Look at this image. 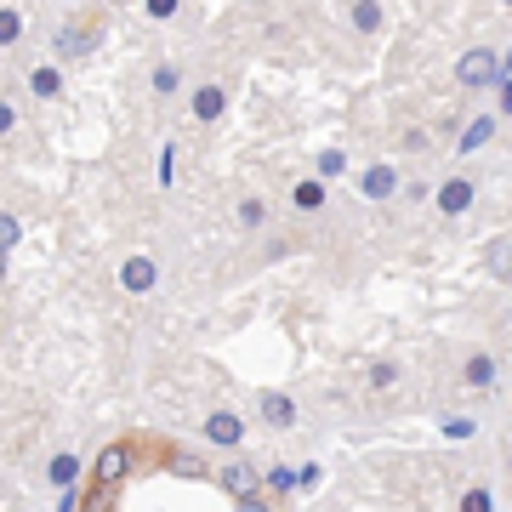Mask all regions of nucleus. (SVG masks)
Wrapping results in <instances>:
<instances>
[{
  "label": "nucleus",
  "mask_w": 512,
  "mask_h": 512,
  "mask_svg": "<svg viewBox=\"0 0 512 512\" xmlns=\"http://www.w3.org/2000/svg\"><path fill=\"white\" fill-rule=\"evenodd\" d=\"M97 40H103V12H74V18L57 23V35H52V57H57V69L63 63H80V57H92L97 52Z\"/></svg>",
  "instance_id": "nucleus-1"
},
{
  "label": "nucleus",
  "mask_w": 512,
  "mask_h": 512,
  "mask_svg": "<svg viewBox=\"0 0 512 512\" xmlns=\"http://www.w3.org/2000/svg\"><path fill=\"white\" fill-rule=\"evenodd\" d=\"M131 467H137V444L131 439H114V444H103V450H97V461H92V484L97 490H120V484H126L131 478Z\"/></svg>",
  "instance_id": "nucleus-2"
},
{
  "label": "nucleus",
  "mask_w": 512,
  "mask_h": 512,
  "mask_svg": "<svg viewBox=\"0 0 512 512\" xmlns=\"http://www.w3.org/2000/svg\"><path fill=\"white\" fill-rule=\"evenodd\" d=\"M456 86L461 92H484V86H501V57L490 46H473V52L456 57Z\"/></svg>",
  "instance_id": "nucleus-3"
},
{
  "label": "nucleus",
  "mask_w": 512,
  "mask_h": 512,
  "mask_svg": "<svg viewBox=\"0 0 512 512\" xmlns=\"http://www.w3.org/2000/svg\"><path fill=\"white\" fill-rule=\"evenodd\" d=\"M183 109H188L194 126H217L222 114H228V86H222V80H194L188 97H183Z\"/></svg>",
  "instance_id": "nucleus-4"
},
{
  "label": "nucleus",
  "mask_w": 512,
  "mask_h": 512,
  "mask_svg": "<svg viewBox=\"0 0 512 512\" xmlns=\"http://www.w3.org/2000/svg\"><path fill=\"white\" fill-rule=\"evenodd\" d=\"M217 490H228L234 501H251V495H262V467H256L251 456H228L217 467V478H211Z\"/></svg>",
  "instance_id": "nucleus-5"
},
{
  "label": "nucleus",
  "mask_w": 512,
  "mask_h": 512,
  "mask_svg": "<svg viewBox=\"0 0 512 512\" xmlns=\"http://www.w3.org/2000/svg\"><path fill=\"white\" fill-rule=\"evenodd\" d=\"M120 291H126V296H154V291H160V262H154L148 251L120 256Z\"/></svg>",
  "instance_id": "nucleus-6"
},
{
  "label": "nucleus",
  "mask_w": 512,
  "mask_h": 512,
  "mask_svg": "<svg viewBox=\"0 0 512 512\" xmlns=\"http://www.w3.org/2000/svg\"><path fill=\"white\" fill-rule=\"evenodd\" d=\"M399 188H404V177H399V165L393 160H370L365 171H359V194H365L370 205H393Z\"/></svg>",
  "instance_id": "nucleus-7"
},
{
  "label": "nucleus",
  "mask_w": 512,
  "mask_h": 512,
  "mask_svg": "<svg viewBox=\"0 0 512 512\" xmlns=\"http://www.w3.org/2000/svg\"><path fill=\"white\" fill-rule=\"evenodd\" d=\"M461 387L473 393V399H484V393H495V382H501V365H495V353H484V348H473L467 359H461Z\"/></svg>",
  "instance_id": "nucleus-8"
},
{
  "label": "nucleus",
  "mask_w": 512,
  "mask_h": 512,
  "mask_svg": "<svg viewBox=\"0 0 512 512\" xmlns=\"http://www.w3.org/2000/svg\"><path fill=\"white\" fill-rule=\"evenodd\" d=\"M160 467H165L171 478H188V484H211V478H217V467H211L205 456H194V450H183V444H165V450H160Z\"/></svg>",
  "instance_id": "nucleus-9"
},
{
  "label": "nucleus",
  "mask_w": 512,
  "mask_h": 512,
  "mask_svg": "<svg viewBox=\"0 0 512 512\" xmlns=\"http://www.w3.org/2000/svg\"><path fill=\"white\" fill-rule=\"evenodd\" d=\"M200 433H205V444H211V450L239 456V444H245V416H234V410H211Z\"/></svg>",
  "instance_id": "nucleus-10"
},
{
  "label": "nucleus",
  "mask_w": 512,
  "mask_h": 512,
  "mask_svg": "<svg viewBox=\"0 0 512 512\" xmlns=\"http://www.w3.org/2000/svg\"><path fill=\"white\" fill-rule=\"evenodd\" d=\"M473 200H478V183H473V177H444L433 211H439L444 222H456V217H467V211H473Z\"/></svg>",
  "instance_id": "nucleus-11"
},
{
  "label": "nucleus",
  "mask_w": 512,
  "mask_h": 512,
  "mask_svg": "<svg viewBox=\"0 0 512 512\" xmlns=\"http://www.w3.org/2000/svg\"><path fill=\"white\" fill-rule=\"evenodd\" d=\"M80 478H86V461L74 456V450H52V456H46V484H52L57 495L63 490H86Z\"/></svg>",
  "instance_id": "nucleus-12"
},
{
  "label": "nucleus",
  "mask_w": 512,
  "mask_h": 512,
  "mask_svg": "<svg viewBox=\"0 0 512 512\" xmlns=\"http://www.w3.org/2000/svg\"><path fill=\"white\" fill-rule=\"evenodd\" d=\"M285 205H291L296 217H325L330 188L319 183V177H296V183H291V194H285Z\"/></svg>",
  "instance_id": "nucleus-13"
},
{
  "label": "nucleus",
  "mask_w": 512,
  "mask_h": 512,
  "mask_svg": "<svg viewBox=\"0 0 512 512\" xmlns=\"http://www.w3.org/2000/svg\"><path fill=\"white\" fill-rule=\"evenodd\" d=\"M148 92L160 97V103H171V97H188L183 63H171V57H165V63H154V69H148Z\"/></svg>",
  "instance_id": "nucleus-14"
},
{
  "label": "nucleus",
  "mask_w": 512,
  "mask_h": 512,
  "mask_svg": "<svg viewBox=\"0 0 512 512\" xmlns=\"http://www.w3.org/2000/svg\"><path fill=\"white\" fill-rule=\"evenodd\" d=\"M495 131H501V114H473V120H467V131H461V143H456V154L461 160H467V154H478V148L484 143H495Z\"/></svg>",
  "instance_id": "nucleus-15"
},
{
  "label": "nucleus",
  "mask_w": 512,
  "mask_h": 512,
  "mask_svg": "<svg viewBox=\"0 0 512 512\" xmlns=\"http://www.w3.org/2000/svg\"><path fill=\"white\" fill-rule=\"evenodd\" d=\"M256 404H262L268 427H279V433H291V427H296V404H291V393H279V387H262V393H256Z\"/></svg>",
  "instance_id": "nucleus-16"
},
{
  "label": "nucleus",
  "mask_w": 512,
  "mask_h": 512,
  "mask_svg": "<svg viewBox=\"0 0 512 512\" xmlns=\"http://www.w3.org/2000/svg\"><path fill=\"white\" fill-rule=\"evenodd\" d=\"M234 222L245 228V234H262V228L274 222V205L262 200V194H239V200H234Z\"/></svg>",
  "instance_id": "nucleus-17"
},
{
  "label": "nucleus",
  "mask_w": 512,
  "mask_h": 512,
  "mask_svg": "<svg viewBox=\"0 0 512 512\" xmlns=\"http://www.w3.org/2000/svg\"><path fill=\"white\" fill-rule=\"evenodd\" d=\"M296 484H302V473H296L291 461H274V467H262V495H268V501H285V495H296Z\"/></svg>",
  "instance_id": "nucleus-18"
},
{
  "label": "nucleus",
  "mask_w": 512,
  "mask_h": 512,
  "mask_svg": "<svg viewBox=\"0 0 512 512\" xmlns=\"http://www.w3.org/2000/svg\"><path fill=\"white\" fill-rule=\"evenodd\" d=\"M484 274L501 279V285H512V239L507 234H495L490 245H484Z\"/></svg>",
  "instance_id": "nucleus-19"
},
{
  "label": "nucleus",
  "mask_w": 512,
  "mask_h": 512,
  "mask_svg": "<svg viewBox=\"0 0 512 512\" xmlns=\"http://www.w3.org/2000/svg\"><path fill=\"white\" fill-rule=\"evenodd\" d=\"M29 92H35L40 103H57V97H63V69H57V63H35V69H29Z\"/></svg>",
  "instance_id": "nucleus-20"
},
{
  "label": "nucleus",
  "mask_w": 512,
  "mask_h": 512,
  "mask_svg": "<svg viewBox=\"0 0 512 512\" xmlns=\"http://www.w3.org/2000/svg\"><path fill=\"white\" fill-rule=\"evenodd\" d=\"M348 23L359 29V35H376V29L387 23V12L376 6V0H353V6H348Z\"/></svg>",
  "instance_id": "nucleus-21"
},
{
  "label": "nucleus",
  "mask_w": 512,
  "mask_h": 512,
  "mask_svg": "<svg viewBox=\"0 0 512 512\" xmlns=\"http://www.w3.org/2000/svg\"><path fill=\"white\" fill-rule=\"evenodd\" d=\"M313 177H319V183H336V177H348V148H325V154H319V160H313Z\"/></svg>",
  "instance_id": "nucleus-22"
},
{
  "label": "nucleus",
  "mask_w": 512,
  "mask_h": 512,
  "mask_svg": "<svg viewBox=\"0 0 512 512\" xmlns=\"http://www.w3.org/2000/svg\"><path fill=\"white\" fill-rule=\"evenodd\" d=\"M456 512H495V490L490 484H467L456 495Z\"/></svg>",
  "instance_id": "nucleus-23"
},
{
  "label": "nucleus",
  "mask_w": 512,
  "mask_h": 512,
  "mask_svg": "<svg viewBox=\"0 0 512 512\" xmlns=\"http://www.w3.org/2000/svg\"><path fill=\"white\" fill-rule=\"evenodd\" d=\"M29 18H23V6H0V46H18Z\"/></svg>",
  "instance_id": "nucleus-24"
},
{
  "label": "nucleus",
  "mask_w": 512,
  "mask_h": 512,
  "mask_svg": "<svg viewBox=\"0 0 512 512\" xmlns=\"http://www.w3.org/2000/svg\"><path fill=\"white\" fill-rule=\"evenodd\" d=\"M399 382H404L399 359H376V365H370V387H376V393H393Z\"/></svg>",
  "instance_id": "nucleus-25"
},
{
  "label": "nucleus",
  "mask_w": 512,
  "mask_h": 512,
  "mask_svg": "<svg viewBox=\"0 0 512 512\" xmlns=\"http://www.w3.org/2000/svg\"><path fill=\"white\" fill-rule=\"evenodd\" d=\"M439 433H444L450 444H467V439L478 433V421H473V416H444V421H439Z\"/></svg>",
  "instance_id": "nucleus-26"
},
{
  "label": "nucleus",
  "mask_w": 512,
  "mask_h": 512,
  "mask_svg": "<svg viewBox=\"0 0 512 512\" xmlns=\"http://www.w3.org/2000/svg\"><path fill=\"white\" fill-rule=\"evenodd\" d=\"M80 512H120V490H97V484H86V507Z\"/></svg>",
  "instance_id": "nucleus-27"
},
{
  "label": "nucleus",
  "mask_w": 512,
  "mask_h": 512,
  "mask_svg": "<svg viewBox=\"0 0 512 512\" xmlns=\"http://www.w3.org/2000/svg\"><path fill=\"white\" fill-rule=\"evenodd\" d=\"M23 245V222L12 211H0V251H18Z\"/></svg>",
  "instance_id": "nucleus-28"
},
{
  "label": "nucleus",
  "mask_w": 512,
  "mask_h": 512,
  "mask_svg": "<svg viewBox=\"0 0 512 512\" xmlns=\"http://www.w3.org/2000/svg\"><path fill=\"white\" fill-rule=\"evenodd\" d=\"M154 177H160V188L177 183V148H171V143L160 148V165H154Z\"/></svg>",
  "instance_id": "nucleus-29"
},
{
  "label": "nucleus",
  "mask_w": 512,
  "mask_h": 512,
  "mask_svg": "<svg viewBox=\"0 0 512 512\" xmlns=\"http://www.w3.org/2000/svg\"><path fill=\"white\" fill-rule=\"evenodd\" d=\"M12 131H18V103L0 97V137H12Z\"/></svg>",
  "instance_id": "nucleus-30"
},
{
  "label": "nucleus",
  "mask_w": 512,
  "mask_h": 512,
  "mask_svg": "<svg viewBox=\"0 0 512 512\" xmlns=\"http://www.w3.org/2000/svg\"><path fill=\"white\" fill-rule=\"evenodd\" d=\"M143 12H148V18H177L183 6H177V0H143Z\"/></svg>",
  "instance_id": "nucleus-31"
},
{
  "label": "nucleus",
  "mask_w": 512,
  "mask_h": 512,
  "mask_svg": "<svg viewBox=\"0 0 512 512\" xmlns=\"http://www.w3.org/2000/svg\"><path fill=\"white\" fill-rule=\"evenodd\" d=\"M86 507V490H63L57 495V512H80Z\"/></svg>",
  "instance_id": "nucleus-32"
},
{
  "label": "nucleus",
  "mask_w": 512,
  "mask_h": 512,
  "mask_svg": "<svg viewBox=\"0 0 512 512\" xmlns=\"http://www.w3.org/2000/svg\"><path fill=\"white\" fill-rule=\"evenodd\" d=\"M234 512H279L268 495H251V501H234Z\"/></svg>",
  "instance_id": "nucleus-33"
},
{
  "label": "nucleus",
  "mask_w": 512,
  "mask_h": 512,
  "mask_svg": "<svg viewBox=\"0 0 512 512\" xmlns=\"http://www.w3.org/2000/svg\"><path fill=\"white\" fill-rule=\"evenodd\" d=\"M501 114H512V80H501Z\"/></svg>",
  "instance_id": "nucleus-34"
},
{
  "label": "nucleus",
  "mask_w": 512,
  "mask_h": 512,
  "mask_svg": "<svg viewBox=\"0 0 512 512\" xmlns=\"http://www.w3.org/2000/svg\"><path fill=\"white\" fill-rule=\"evenodd\" d=\"M6 274H12V251H0V285H6Z\"/></svg>",
  "instance_id": "nucleus-35"
},
{
  "label": "nucleus",
  "mask_w": 512,
  "mask_h": 512,
  "mask_svg": "<svg viewBox=\"0 0 512 512\" xmlns=\"http://www.w3.org/2000/svg\"><path fill=\"white\" fill-rule=\"evenodd\" d=\"M501 467H507V478H512V450H507V461H501Z\"/></svg>",
  "instance_id": "nucleus-36"
},
{
  "label": "nucleus",
  "mask_w": 512,
  "mask_h": 512,
  "mask_svg": "<svg viewBox=\"0 0 512 512\" xmlns=\"http://www.w3.org/2000/svg\"><path fill=\"white\" fill-rule=\"evenodd\" d=\"M507 330H512V308H507Z\"/></svg>",
  "instance_id": "nucleus-37"
}]
</instances>
